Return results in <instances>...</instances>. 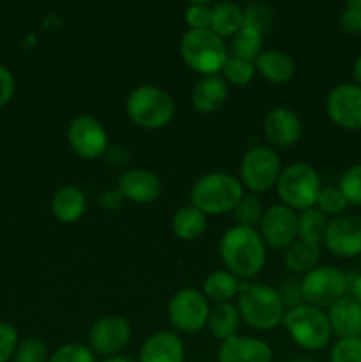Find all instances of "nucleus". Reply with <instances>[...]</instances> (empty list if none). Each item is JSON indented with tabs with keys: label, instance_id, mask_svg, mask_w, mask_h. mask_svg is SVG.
<instances>
[{
	"label": "nucleus",
	"instance_id": "1",
	"mask_svg": "<svg viewBox=\"0 0 361 362\" xmlns=\"http://www.w3.org/2000/svg\"><path fill=\"white\" fill-rule=\"evenodd\" d=\"M219 258L241 281L253 279L265 265V244L257 228L232 226L219 239Z\"/></svg>",
	"mask_w": 361,
	"mask_h": 362
},
{
	"label": "nucleus",
	"instance_id": "2",
	"mask_svg": "<svg viewBox=\"0 0 361 362\" xmlns=\"http://www.w3.org/2000/svg\"><path fill=\"white\" fill-rule=\"evenodd\" d=\"M237 310L241 320L257 331H273L282 325L285 308L278 292L265 283L241 281L237 293Z\"/></svg>",
	"mask_w": 361,
	"mask_h": 362
},
{
	"label": "nucleus",
	"instance_id": "3",
	"mask_svg": "<svg viewBox=\"0 0 361 362\" xmlns=\"http://www.w3.org/2000/svg\"><path fill=\"white\" fill-rule=\"evenodd\" d=\"M244 194V187L237 177L227 172H211L202 175L191 187V205L205 216H219L232 212Z\"/></svg>",
	"mask_w": 361,
	"mask_h": 362
},
{
	"label": "nucleus",
	"instance_id": "4",
	"mask_svg": "<svg viewBox=\"0 0 361 362\" xmlns=\"http://www.w3.org/2000/svg\"><path fill=\"white\" fill-rule=\"evenodd\" d=\"M179 52L184 64L202 76H216L222 73L229 59V48L211 28L186 30L180 37Z\"/></svg>",
	"mask_w": 361,
	"mask_h": 362
},
{
	"label": "nucleus",
	"instance_id": "5",
	"mask_svg": "<svg viewBox=\"0 0 361 362\" xmlns=\"http://www.w3.org/2000/svg\"><path fill=\"white\" fill-rule=\"evenodd\" d=\"M126 113L142 129H161L176 113V103L165 88L145 83L133 88L126 99Z\"/></svg>",
	"mask_w": 361,
	"mask_h": 362
},
{
	"label": "nucleus",
	"instance_id": "6",
	"mask_svg": "<svg viewBox=\"0 0 361 362\" xmlns=\"http://www.w3.org/2000/svg\"><path fill=\"white\" fill-rule=\"evenodd\" d=\"M282 325L297 346L310 352L322 350L331 341L333 331L328 313L310 304H301L292 310H287Z\"/></svg>",
	"mask_w": 361,
	"mask_h": 362
},
{
	"label": "nucleus",
	"instance_id": "7",
	"mask_svg": "<svg viewBox=\"0 0 361 362\" xmlns=\"http://www.w3.org/2000/svg\"><path fill=\"white\" fill-rule=\"evenodd\" d=\"M321 189V177L317 170L301 161L283 168L276 182V193L282 204L299 212L315 207Z\"/></svg>",
	"mask_w": 361,
	"mask_h": 362
},
{
	"label": "nucleus",
	"instance_id": "8",
	"mask_svg": "<svg viewBox=\"0 0 361 362\" xmlns=\"http://www.w3.org/2000/svg\"><path fill=\"white\" fill-rule=\"evenodd\" d=\"M301 292L304 304L324 310L338 303L349 293L347 274L333 265H317L301 278Z\"/></svg>",
	"mask_w": 361,
	"mask_h": 362
},
{
	"label": "nucleus",
	"instance_id": "9",
	"mask_svg": "<svg viewBox=\"0 0 361 362\" xmlns=\"http://www.w3.org/2000/svg\"><path fill=\"white\" fill-rule=\"evenodd\" d=\"M282 170V161L275 148L268 145H255L241 159L239 180L243 187L253 194L264 193L276 187Z\"/></svg>",
	"mask_w": 361,
	"mask_h": 362
},
{
	"label": "nucleus",
	"instance_id": "10",
	"mask_svg": "<svg viewBox=\"0 0 361 362\" xmlns=\"http://www.w3.org/2000/svg\"><path fill=\"white\" fill-rule=\"evenodd\" d=\"M209 313V300L200 290L195 288H183L173 293L166 308L170 324L183 334H195L207 327Z\"/></svg>",
	"mask_w": 361,
	"mask_h": 362
},
{
	"label": "nucleus",
	"instance_id": "11",
	"mask_svg": "<svg viewBox=\"0 0 361 362\" xmlns=\"http://www.w3.org/2000/svg\"><path fill=\"white\" fill-rule=\"evenodd\" d=\"M67 144L78 158L94 161L110 147L108 133L99 120L91 115H78L67 126Z\"/></svg>",
	"mask_w": 361,
	"mask_h": 362
},
{
	"label": "nucleus",
	"instance_id": "12",
	"mask_svg": "<svg viewBox=\"0 0 361 362\" xmlns=\"http://www.w3.org/2000/svg\"><path fill=\"white\" fill-rule=\"evenodd\" d=\"M131 341V325L120 315L99 317L88 331V349L101 357L119 356Z\"/></svg>",
	"mask_w": 361,
	"mask_h": 362
},
{
	"label": "nucleus",
	"instance_id": "13",
	"mask_svg": "<svg viewBox=\"0 0 361 362\" xmlns=\"http://www.w3.org/2000/svg\"><path fill=\"white\" fill-rule=\"evenodd\" d=\"M257 232L265 246L287 250L297 240V212L283 204L271 205L264 211Z\"/></svg>",
	"mask_w": 361,
	"mask_h": 362
},
{
	"label": "nucleus",
	"instance_id": "14",
	"mask_svg": "<svg viewBox=\"0 0 361 362\" xmlns=\"http://www.w3.org/2000/svg\"><path fill=\"white\" fill-rule=\"evenodd\" d=\"M326 113L342 129H361V87L356 83H338L326 98Z\"/></svg>",
	"mask_w": 361,
	"mask_h": 362
},
{
	"label": "nucleus",
	"instance_id": "15",
	"mask_svg": "<svg viewBox=\"0 0 361 362\" xmlns=\"http://www.w3.org/2000/svg\"><path fill=\"white\" fill-rule=\"evenodd\" d=\"M322 244L331 255L353 258L361 255V216L342 214L333 218L326 228Z\"/></svg>",
	"mask_w": 361,
	"mask_h": 362
},
{
	"label": "nucleus",
	"instance_id": "16",
	"mask_svg": "<svg viewBox=\"0 0 361 362\" xmlns=\"http://www.w3.org/2000/svg\"><path fill=\"white\" fill-rule=\"evenodd\" d=\"M262 133L273 147L287 148L299 141L303 124L294 110L285 108V106H275L264 115Z\"/></svg>",
	"mask_w": 361,
	"mask_h": 362
},
{
	"label": "nucleus",
	"instance_id": "17",
	"mask_svg": "<svg viewBox=\"0 0 361 362\" xmlns=\"http://www.w3.org/2000/svg\"><path fill=\"white\" fill-rule=\"evenodd\" d=\"M117 189L126 202L152 204L159 198L163 184L154 172L147 168H127L117 177Z\"/></svg>",
	"mask_w": 361,
	"mask_h": 362
},
{
	"label": "nucleus",
	"instance_id": "18",
	"mask_svg": "<svg viewBox=\"0 0 361 362\" xmlns=\"http://www.w3.org/2000/svg\"><path fill=\"white\" fill-rule=\"evenodd\" d=\"M218 362H273V350L264 339L234 334L219 343Z\"/></svg>",
	"mask_w": 361,
	"mask_h": 362
},
{
	"label": "nucleus",
	"instance_id": "19",
	"mask_svg": "<svg viewBox=\"0 0 361 362\" xmlns=\"http://www.w3.org/2000/svg\"><path fill=\"white\" fill-rule=\"evenodd\" d=\"M184 343L173 331H158L145 338L138 356V362H184Z\"/></svg>",
	"mask_w": 361,
	"mask_h": 362
},
{
	"label": "nucleus",
	"instance_id": "20",
	"mask_svg": "<svg viewBox=\"0 0 361 362\" xmlns=\"http://www.w3.org/2000/svg\"><path fill=\"white\" fill-rule=\"evenodd\" d=\"M328 320L338 339L361 338V306L349 293L329 308Z\"/></svg>",
	"mask_w": 361,
	"mask_h": 362
},
{
	"label": "nucleus",
	"instance_id": "21",
	"mask_svg": "<svg viewBox=\"0 0 361 362\" xmlns=\"http://www.w3.org/2000/svg\"><path fill=\"white\" fill-rule=\"evenodd\" d=\"M229 85L222 76H202L191 90V106L202 115L214 113L225 105Z\"/></svg>",
	"mask_w": 361,
	"mask_h": 362
},
{
	"label": "nucleus",
	"instance_id": "22",
	"mask_svg": "<svg viewBox=\"0 0 361 362\" xmlns=\"http://www.w3.org/2000/svg\"><path fill=\"white\" fill-rule=\"evenodd\" d=\"M85 207V193L73 184L59 187L52 198V212L60 223H76L84 216Z\"/></svg>",
	"mask_w": 361,
	"mask_h": 362
},
{
	"label": "nucleus",
	"instance_id": "23",
	"mask_svg": "<svg viewBox=\"0 0 361 362\" xmlns=\"http://www.w3.org/2000/svg\"><path fill=\"white\" fill-rule=\"evenodd\" d=\"M255 71L271 83H285L296 73V66L289 53L280 49H265L255 60Z\"/></svg>",
	"mask_w": 361,
	"mask_h": 362
},
{
	"label": "nucleus",
	"instance_id": "24",
	"mask_svg": "<svg viewBox=\"0 0 361 362\" xmlns=\"http://www.w3.org/2000/svg\"><path fill=\"white\" fill-rule=\"evenodd\" d=\"M239 278H236V276H234L232 272L227 271V269H219V271L211 272V274L205 278L202 293L205 296V299L212 300V303L216 304L232 303V299H236L237 293H239Z\"/></svg>",
	"mask_w": 361,
	"mask_h": 362
},
{
	"label": "nucleus",
	"instance_id": "25",
	"mask_svg": "<svg viewBox=\"0 0 361 362\" xmlns=\"http://www.w3.org/2000/svg\"><path fill=\"white\" fill-rule=\"evenodd\" d=\"M243 28V6L236 2H218L212 6L211 30L222 39L234 37Z\"/></svg>",
	"mask_w": 361,
	"mask_h": 362
},
{
	"label": "nucleus",
	"instance_id": "26",
	"mask_svg": "<svg viewBox=\"0 0 361 362\" xmlns=\"http://www.w3.org/2000/svg\"><path fill=\"white\" fill-rule=\"evenodd\" d=\"M321 260V246L319 244L304 243L297 239L296 243L290 244L283 255L285 267L292 274H306L311 269H315Z\"/></svg>",
	"mask_w": 361,
	"mask_h": 362
},
{
	"label": "nucleus",
	"instance_id": "27",
	"mask_svg": "<svg viewBox=\"0 0 361 362\" xmlns=\"http://www.w3.org/2000/svg\"><path fill=\"white\" fill-rule=\"evenodd\" d=\"M207 228V216L193 205L177 209L172 218V230L180 240H197Z\"/></svg>",
	"mask_w": 361,
	"mask_h": 362
},
{
	"label": "nucleus",
	"instance_id": "28",
	"mask_svg": "<svg viewBox=\"0 0 361 362\" xmlns=\"http://www.w3.org/2000/svg\"><path fill=\"white\" fill-rule=\"evenodd\" d=\"M239 324V310H237V306H234L232 303L216 304L214 308H211L207 327L209 331H211V334L214 336L216 339H219V341H225L230 336L237 334Z\"/></svg>",
	"mask_w": 361,
	"mask_h": 362
},
{
	"label": "nucleus",
	"instance_id": "29",
	"mask_svg": "<svg viewBox=\"0 0 361 362\" xmlns=\"http://www.w3.org/2000/svg\"><path fill=\"white\" fill-rule=\"evenodd\" d=\"M328 223V216L322 214L317 207L299 212L297 214V239L321 246Z\"/></svg>",
	"mask_w": 361,
	"mask_h": 362
},
{
	"label": "nucleus",
	"instance_id": "30",
	"mask_svg": "<svg viewBox=\"0 0 361 362\" xmlns=\"http://www.w3.org/2000/svg\"><path fill=\"white\" fill-rule=\"evenodd\" d=\"M262 53V34L243 27L230 41V57L255 62L257 57Z\"/></svg>",
	"mask_w": 361,
	"mask_h": 362
},
{
	"label": "nucleus",
	"instance_id": "31",
	"mask_svg": "<svg viewBox=\"0 0 361 362\" xmlns=\"http://www.w3.org/2000/svg\"><path fill=\"white\" fill-rule=\"evenodd\" d=\"M234 218H236L237 226H244V228H255L260 223L262 216H264V205H262L260 198L257 194H243L239 204L232 211Z\"/></svg>",
	"mask_w": 361,
	"mask_h": 362
},
{
	"label": "nucleus",
	"instance_id": "32",
	"mask_svg": "<svg viewBox=\"0 0 361 362\" xmlns=\"http://www.w3.org/2000/svg\"><path fill=\"white\" fill-rule=\"evenodd\" d=\"M273 20H275V11L269 4L264 2H251L243 7V27L251 28L264 35L271 28Z\"/></svg>",
	"mask_w": 361,
	"mask_h": 362
},
{
	"label": "nucleus",
	"instance_id": "33",
	"mask_svg": "<svg viewBox=\"0 0 361 362\" xmlns=\"http://www.w3.org/2000/svg\"><path fill=\"white\" fill-rule=\"evenodd\" d=\"M222 74H223L222 78L227 81V83L237 85V87H244V85H248L251 80H253L255 64L229 55L227 62L223 64Z\"/></svg>",
	"mask_w": 361,
	"mask_h": 362
},
{
	"label": "nucleus",
	"instance_id": "34",
	"mask_svg": "<svg viewBox=\"0 0 361 362\" xmlns=\"http://www.w3.org/2000/svg\"><path fill=\"white\" fill-rule=\"evenodd\" d=\"M347 200L342 194V191L338 187H322L321 193H319L317 202H315V207L322 212L324 216H333V218H338L345 212L347 209Z\"/></svg>",
	"mask_w": 361,
	"mask_h": 362
},
{
	"label": "nucleus",
	"instance_id": "35",
	"mask_svg": "<svg viewBox=\"0 0 361 362\" xmlns=\"http://www.w3.org/2000/svg\"><path fill=\"white\" fill-rule=\"evenodd\" d=\"M50 352L41 338H27L18 343L14 362H48Z\"/></svg>",
	"mask_w": 361,
	"mask_h": 362
},
{
	"label": "nucleus",
	"instance_id": "36",
	"mask_svg": "<svg viewBox=\"0 0 361 362\" xmlns=\"http://www.w3.org/2000/svg\"><path fill=\"white\" fill-rule=\"evenodd\" d=\"M338 189L345 197L347 204L361 207V163L353 165L343 172Z\"/></svg>",
	"mask_w": 361,
	"mask_h": 362
},
{
	"label": "nucleus",
	"instance_id": "37",
	"mask_svg": "<svg viewBox=\"0 0 361 362\" xmlns=\"http://www.w3.org/2000/svg\"><path fill=\"white\" fill-rule=\"evenodd\" d=\"M48 362H98L96 354L88 346L80 345V343H69L50 356Z\"/></svg>",
	"mask_w": 361,
	"mask_h": 362
},
{
	"label": "nucleus",
	"instance_id": "38",
	"mask_svg": "<svg viewBox=\"0 0 361 362\" xmlns=\"http://www.w3.org/2000/svg\"><path fill=\"white\" fill-rule=\"evenodd\" d=\"M211 16L212 6L207 2H193L184 11V20H186L188 27L193 28V30L211 28Z\"/></svg>",
	"mask_w": 361,
	"mask_h": 362
},
{
	"label": "nucleus",
	"instance_id": "39",
	"mask_svg": "<svg viewBox=\"0 0 361 362\" xmlns=\"http://www.w3.org/2000/svg\"><path fill=\"white\" fill-rule=\"evenodd\" d=\"M329 362H361V338L338 339L333 345Z\"/></svg>",
	"mask_w": 361,
	"mask_h": 362
},
{
	"label": "nucleus",
	"instance_id": "40",
	"mask_svg": "<svg viewBox=\"0 0 361 362\" xmlns=\"http://www.w3.org/2000/svg\"><path fill=\"white\" fill-rule=\"evenodd\" d=\"M340 27L349 34L361 32V0H347L338 14Z\"/></svg>",
	"mask_w": 361,
	"mask_h": 362
},
{
	"label": "nucleus",
	"instance_id": "41",
	"mask_svg": "<svg viewBox=\"0 0 361 362\" xmlns=\"http://www.w3.org/2000/svg\"><path fill=\"white\" fill-rule=\"evenodd\" d=\"M276 292H278L280 300H282L285 311L304 304L303 292H301V279H296V278L283 279V281L280 283L278 288H276Z\"/></svg>",
	"mask_w": 361,
	"mask_h": 362
},
{
	"label": "nucleus",
	"instance_id": "42",
	"mask_svg": "<svg viewBox=\"0 0 361 362\" xmlns=\"http://www.w3.org/2000/svg\"><path fill=\"white\" fill-rule=\"evenodd\" d=\"M18 332L11 324L0 322V362H7L14 357L18 346Z\"/></svg>",
	"mask_w": 361,
	"mask_h": 362
},
{
	"label": "nucleus",
	"instance_id": "43",
	"mask_svg": "<svg viewBox=\"0 0 361 362\" xmlns=\"http://www.w3.org/2000/svg\"><path fill=\"white\" fill-rule=\"evenodd\" d=\"M14 87H16V81H14L13 73L0 64V108L11 101L14 94Z\"/></svg>",
	"mask_w": 361,
	"mask_h": 362
},
{
	"label": "nucleus",
	"instance_id": "44",
	"mask_svg": "<svg viewBox=\"0 0 361 362\" xmlns=\"http://www.w3.org/2000/svg\"><path fill=\"white\" fill-rule=\"evenodd\" d=\"M99 202H101V207L105 209V211L115 212L122 207V204L126 200H124V197L119 193V189L115 187V189H106L105 193L101 194V198H99Z\"/></svg>",
	"mask_w": 361,
	"mask_h": 362
},
{
	"label": "nucleus",
	"instance_id": "45",
	"mask_svg": "<svg viewBox=\"0 0 361 362\" xmlns=\"http://www.w3.org/2000/svg\"><path fill=\"white\" fill-rule=\"evenodd\" d=\"M347 281H349V296L361 306V272L347 274Z\"/></svg>",
	"mask_w": 361,
	"mask_h": 362
},
{
	"label": "nucleus",
	"instance_id": "46",
	"mask_svg": "<svg viewBox=\"0 0 361 362\" xmlns=\"http://www.w3.org/2000/svg\"><path fill=\"white\" fill-rule=\"evenodd\" d=\"M353 76H354V81H356V85H360V87H361V55L357 57L356 62H354Z\"/></svg>",
	"mask_w": 361,
	"mask_h": 362
},
{
	"label": "nucleus",
	"instance_id": "47",
	"mask_svg": "<svg viewBox=\"0 0 361 362\" xmlns=\"http://www.w3.org/2000/svg\"><path fill=\"white\" fill-rule=\"evenodd\" d=\"M101 362H137L134 359H131V357L127 356H112V357H105Z\"/></svg>",
	"mask_w": 361,
	"mask_h": 362
},
{
	"label": "nucleus",
	"instance_id": "48",
	"mask_svg": "<svg viewBox=\"0 0 361 362\" xmlns=\"http://www.w3.org/2000/svg\"><path fill=\"white\" fill-rule=\"evenodd\" d=\"M289 362H314V361H310V359H294V361H289Z\"/></svg>",
	"mask_w": 361,
	"mask_h": 362
},
{
	"label": "nucleus",
	"instance_id": "49",
	"mask_svg": "<svg viewBox=\"0 0 361 362\" xmlns=\"http://www.w3.org/2000/svg\"><path fill=\"white\" fill-rule=\"evenodd\" d=\"M357 258H360V265H361V255H360V257H357Z\"/></svg>",
	"mask_w": 361,
	"mask_h": 362
}]
</instances>
